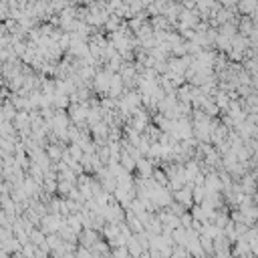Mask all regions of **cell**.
I'll use <instances>...</instances> for the list:
<instances>
[{
	"label": "cell",
	"instance_id": "cell-1",
	"mask_svg": "<svg viewBox=\"0 0 258 258\" xmlns=\"http://www.w3.org/2000/svg\"><path fill=\"white\" fill-rule=\"evenodd\" d=\"M44 224H46L44 226V232H56L58 230V220L56 218H46Z\"/></svg>",
	"mask_w": 258,
	"mask_h": 258
}]
</instances>
